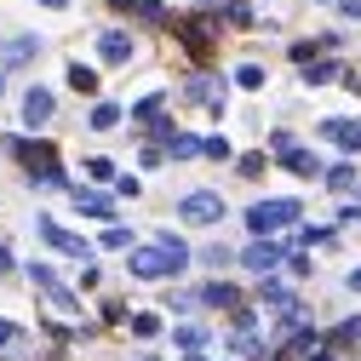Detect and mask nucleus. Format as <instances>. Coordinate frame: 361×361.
Listing matches in <instances>:
<instances>
[{
  "instance_id": "1",
  "label": "nucleus",
  "mask_w": 361,
  "mask_h": 361,
  "mask_svg": "<svg viewBox=\"0 0 361 361\" xmlns=\"http://www.w3.org/2000/svg\"><path fill=\"white\" fill-rule=\"evenodd\" d=\"M12 155H18L23 166H35V184H63V178H58V149H52V144L12 138Z\"/></svg>"
},
{
  "instance_id": "2",
  "label": "nucleus",
  "mask_w": 361,
  "mask_h": 361,
  "mask_svg": "<svg viewBox=\"0 0 361 361\" xmlns=\"http://www.w3.org/2000/svg\"><path fill=\"white\" fill-rule=\"evenodd\" d=\"M293 218H304V207H298V201H252V212H247V224H252V235H269V230H287Z\"/></svg>"
},
{
  "instance_id": "3",
  "label": "nucleus",
  "mask_w": 361,
  "mask_h": 361,
  "mask_svg": "<svg viewBox=\"0 0 361 361\" xmlns=\"http://www.w3.org/2000/svg\"><path fill=\"white\" fill-rule=\"evenodd\" d=\"M132 276H144V281H161V276H178V264H172L161 247H138V252H132Z\"/></svg>"
},
{
  "instance_id": "4",
  "label": "nucleus",
  "mask_w": 361,
  "mask_h": 361,
  "mask_svg": "<svg viewBox=\"0 0 361 361\" xmlns=\"http://www.w3.org/2000/svg\"><path fill=\"white\" fill-rule=\"evenodd\" d=\"M178 212H184L190 224H218V218H224V201H218L212 190H195V195L178 201Z\"/></svg>"
},
{
  "instance_id": "5",
  "label": "nucleus",
  "mask_w": 361,
  "mask_h": 361,
  "mask_svg": "<svg viewBox=\"0 0 361 361\" xmlns=\"http://www.w3.org/2000/svg\"><path fill=\"white\" fill-rule=\"evenodd\" d=\"M29 276L40 281V293H47V298H52V310H63V315H75V310H80V304H75V293H69V287H63V281L52 276V269H47V264H29Z\"/></svg>"
},
{
  "instance_id": "6",
  "label": "nucleus",
  "mask_w": 361,
  "mask_h": 361,
  "mask_svg": "<svg viewBox=\"0 0 361 361\" xmlns=\"http://www.w3.org/2000/svg\"><path fill=\"white\" fill-rule=\"evenodd\" d=\"M287 247H276V241H252L247 252H241V264L252 269V276H264V269H276V258H281Z\"/></svg>"
},
{
  "instance_id": "7",
  "label": "nucleus",
  "mask_w": 361,
  "mask_h": 361,
  "mask_svg": "<svg viewBox=\"0 0 361 361\" xmlns=\"http://www.w3.org/2000/svg\"><path fill=\"white\" fill-rule=\"evenodd\" d=\"M40 235H47L52 247H63L69 258H92V247H86V241H75L69 230H58V224H52V218H40Z\"/></svg>"
},
{
  "instance_id": "8",
  "label": "nucleus",
  "mask_w": 361,
  "mask_h": 361,
  "mask_svg": "<svg viewBox=\"0 0 361 361\" xmlns=\"http://www.w3.org/2000/svg\"><path fill=\"white\" fill-rule=\"evenodd\" d=\"M52 115V92H40V86H35V92L23 98V121H47Z\"/></svg>"
},
{
  "instance_id": "9",
  "label": "nucleus",
  "mask_w": 361,
  "mask_h": 361,
  "mask_svg": "<svg viewBox=\"0 0 361 361\" xmlns=\"http://www.w3.org/2000/svg\"><path fill=\"white\" fill-rule=\"evenodd\" d=\"M327 132H333L344 149H361V121H327Z\"/></svg>"
},
{
  "instance_id": "10",
  "label": "nucleus",
  "mask_w": 361,
  "mask_h": 361,
  "mask_svg": "<svg viewBox=\"0 0 361 361\" xmlns=\"http://www.w3.org/2000/svg\"><path fill=\"white\" fill-rule=\"evenodd\" d=\"M98 47H104V58H109V63H126V58H132V40H126V35H104Z\"/></svg>"
},
{
  "instance_id": "11",
  "label": "nucleus",
  "mask_w": 361,
  "mask_h": 361,
  "mask_svg": "<svg viewBox=\"0 0 361 361\" xmlns=\"http://www.w3.org/2000/svg\"><path fill=\"white\" fill-rule=\"evenodd\" d=\"M75 207H80V212H92V218H109V212H115V207H109L104 195H92V190H75Z\"/></svg>"
},
{
  "instance_id": "12",
  "label": "nucleus",
  "mask_w": 361,
  "mask_h": 361,
  "mask_svg": "<svg viewBox=\"0 0 361 361\" xmlns=\"http://www.w3.org/2000/svg\"><path fill=\"white\" fill-rule=\"evenodd\" d=\"M287 166H293L298 178H315V172H322V161H315L310 149H293V155H287Z\"/></svg>"
},
{
  "instance_id": "13",
  "label": "nucleus",
  "mask_w": 361,
  "mask_h": 361,
  "mask_svg": "<svg viewBox=\"0 0 361 361\" xmlns=\"http://www.w3.org/2000/svg\"><path fill=\"white\" fill-rule=\"evenodd\" d=\"M327 190H338V195H344V190H355V166H350V161L327 172Z\"/></svg>"
},
{
  "instance_id": "14",
  "label": "nucleus",
  "mask_w": 361,
  "mask_h": 361,
  "mask_svg": "<svg viewBox=\"0 0 361 361\" xmlns=\"http://www.w3.org/2000/svg\"><path fill=\"white\" fill-rule=\"evenodd\" d=\"M155 247H161V252H166V258H172L178 269H184V258H190V247H184V241H178V235H161Z\"/></svg>"
},
{
  "instance_id": "15",
  "label": "nucleus",
  "mask_w": 361,
  "mask_h": 361,
  "mask_svg": "<svg viewBox=\"0 0 361 361\" xmlns=\"http://www.w3.org/2000/svg\"><path fill=\"white\" fill-rule=\"evenodd\" d=\"M115 121H121V104H98V109H92V126H98V132H109Z\"/></svg>"
},
{
  "instance_id": "16",
  "label": "nucleus",
  "mask_w": 361,
  "mask_h": 361,
  "mask_svg": "<svg viewBox=\"0 0 361 361\" xmlns=\"http://www.w3.org/2000/svg\"><path fill=\"white\" fill-rule=\"evenodd\" d=\"M69 86H75V92H92V86H98V75L86 69V63H75V69H69Z\"/></svg>"
},
{
  "instance_id": "17",
  "label": "nucleus",
  "mask_w": 361,
  "mask_h": 361,
  "mask_svg": "<svg viewBox=\"0 0 361 361\" xmlns=\"http://www.w3.org/2000/svg\"><path fill=\"white\" fill-rule=\"evenodd\" d=\"M235 166H241V178H264V166H269V161H264V155H241Z\"/></svg>"
},
{
  "instance_id": "18",
  "label": "nucleus",
  "mask_w": 361,
  "mask_h": 361,
  "mask_svg": "<svg viewBox=\"0 0 361 361\" xmlns=\"http://www.w3.org/2000/svg\"><path fill=\"white\" fill-rule=\"evenodd\" d=\"M178 344H184V350H201L207 333H201V327H178Z\"/></svg>"
},
{
  "instance_id": "19",
  "label": "nucleus",
  "mask_w": 361,
  "mask_h": 361,
  "mask_svg": "<svg viewBox=\"0 0 361 361\" xmlns=\"http://www.w3.org/2000/svg\"><path fill=\"white\" fill-rule=\"evenodd\" d=\"M333 75H338V63H315V69H310V86H327Z\"/></svg>"
},
{
  "instance_id": "20",
  "label": "nucleus",
  "mask_w": 361,
  "mask_h": 361,
  "mask_svg": "<svg viewBox=\"0 0 361 361\" xmlns=\"http://www.w3.org/2000/svg\"><path fill=\"white\" fill-rule=\"evenodd\" d=\"M172 155H207V144H195V138H172Z\"/></svg>"
},
{
  "instance_id": "21",
  "label": "nucleus",
  "mask_w": 361,
  "mask_h": 361,
  "mask_svg": "<svg viewBox=\"0 0 361 361\" xmlns=\"http://www.w3.org/2000/svg\"><path fill=\"white\" fill-rule=\"evenodd\" d=\"M235 80H241V86H252V92H258V86H264V69H258V63H247V69H241Z\"/></svg>"
},
{
  "instance_id": "22",
  "label": "nucleus",
  "mask_w": 361,
  "mask_h": 361,
  "mask_svg": "<svg viewBox=\"0 0 361 361\" xmlns=\"http://www.w3.org/2000/svg\"><path fill=\"white\" fill-rule=\"evenodd\" d=\"M201 298H207V304H235V293H230V287H207Z\"/></svg>"
},
{
  "instance_id": "23",
  "label": "nucleus",
  "mask_w": 361,
  "mask_h": 361,
  "mask_svg": "<svg viewBox=\"0 0 361 361\" xmlns=\"http://www.w3.org/2000/svg\"><path fill=\"white\" fill-rule=\"evenodd\" d=\"M0 344H18V327L12 322H0Z\"/></svg>"
},
{
  "instance_id": "24",
  "label": "nucleus",
  "mask_w": 361,
  "mask_h": 361,
  "mask_svg": "<svg viewBox=\"0 0 361 361\" xmlns=\"http://www.w3.org/2000/svg\"><path fill=\"white\" fill-rule=\"evenodd\" d=\"M344 12H350V18H361V0H344Z\"/></svg>"
},
{
  "instance_id": "25",
  "label": "nucleus",
  "mask_w": 361,
  "mask_h": 361,
  "mask_svg": "<svg viewBox=\"0 0 361 361\" xmlns=\"http://www.w3.org/2000/svg\"><path fill=\"white\" fill-rule=\"evenodd\" d=\"M6 269H12V252H0V276H6Z\"/></svg>"
},
{
  "instance_id": "26",
  "label": "nucleus",
  "mask_w": 361,
  "mask_h": 361,
  "mask_svg": "<svg viewBox=\"0 0 361 361\" xmlns=\"http://www.w3.org/2000/svg\"><path fill=\"white\" fill-rule=\"evenodd\" d=\"M350 293H361V269H355V276H350Z\"/></svg>"
},
{
  "instance_id": "27",
  "label": "nucleus",
  "mask_w": 361,
  "mask_h": 361,
  "mask_svg": "<svg viewBox=\"0 0 361 361\" xmlns=\"http://www.w3.org/2000/svg\"><path fill=\"white\" fill-rule=\"evenodd\" d=\"M40 6H63V0H40Z\"/></svg>"
},
{
  "instance_id": "28",
  "label": "nucleus",
  "mask_w": 361,
  "mask_h": 361,
  "mask_svg": "<svg viewBox=\"0 0 361 361\" xmlns=\"http://www.w3.org/2000/svg\"><path fill=\"white\" fill-rule=\"evenodd\" d=\"M201 6H207V0H201Z\"/></svg>"
}]
</instances>
